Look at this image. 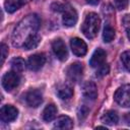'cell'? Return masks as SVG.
<instances>
[{"instance_id": "obj_1", "label": "cell", "mask_w": 130, "mask_h": 130, "mask_svg": "<svg viewBox=\"0 0 130 130\" xmlns=\"http://www.w3.org/2000/svg\"><path fill=\"white\" fill-rule=\"evenodd\" d=\"M40 26V19L36 14L25 16L14 28L12 34V44L14 47H22L26 39L36 34Z\"/></svg>"}, {"instance_id": "obj_2", "label": "cell", "mask_w": 130, "mask_h": 130, "mask_svg": "<svg viewBox=\"0 0 130 130\" xmlns=\"http://www.w3.org/2000/svg\"><path fill=\"white\" fill-rule=\"evenodd\" d=\"M52 9L58 12H62V22L65 26L71 27L74 26L77 22V12L76 10L71 7L69 4H62V3H54L52 5Z\"/></svg>"}, {"instance_id": "obj_3", "label": "cell", "mask_w": 130, "mask_h": 130, "mask_svg": "<svg viewBox=\"0 0 130 130\" xmlns=\"http://www.w3.org/2000/svg\"><path fill=\"white\" fill-rule=\"evenodd\" d=\"M100 24V16L94 12H90L85 16V19L81 25V31L87 39H93L98 35Z\"/></svg>"}, {"instance_id": "obj_4", "label": "cell", "mask_w": 130, "mask_h": 130, "mask_svg": "<svg viewBox=\"0 0 130 130\" xmlns=\"http://www.w3.org/2000/svg\"><path fill=\"white\" fill-rule=\"evenodd\" d=\"M20 83V75L18 72L12 70L4 74L2 77V86L7 91H12L15 89Z\"/></svg>"}, {"instance_id": "obj_5", "label": "cell", "mask_w": 130, "mask_h": 130, "mask_svg": "<svg viewBox=\"0 0 130 130\" xmlns=\"http://www.w3.org/2000/svg\"><path fill=\"white\" fill-rule=\"evenodd\" d=\"M114 99L115 102L121 107H130V84H124L120 86L116 90Z\"/></svg>"}, {"instance_id": "obj_6", "label": "cell", "mask_w": 130, "mask_h": 130, "mask_svg": "<svg viewBox=\"0 0 130 130\" xmlns=\"http://www.w3.org/2000/svg\"><path fill=\"white\" fill-rule=\"evenodd\" d=\"M82 74H83V66L79 62L72 63L67 68V77L72 82H79L82 78Z\"/></svg>"}, {"instance_id": "obj_7", "label": "cell", "mask_w": 130, "mask_h": 130, "mask_svg": "<svg viewBox=\"0 0 130 130\" xmlns=\"http://www.w3.org/2000/svg\"><path fill=\"white\" fill-rule=\"evenodd\" d=\"M25 103L30 108H37L43 103V94L39 89H30L24 95Z\"/></svg>"}, {"instance_id": "obj_8", "label": "cell", "mask_w": 130, "mask_h": 130, "mask_svg": "<svg viewBox=\"0 0 130 130\" xmlns=\"http://www.w3.org/2000/svg\"><path fill=\"white\" fill-rule=\"evenodd\" d=\"M17 115H18V110L11 105H5L0 110L1 121L5 123H10L14 121L17 118Z\"/></svg>"}, {"instance_id": "obj_9", "label": "cell", "mask_w": 130, "mask_h": 130, "mask_svg": "<svg viewBox=\"0 0 130 130\" xmlns=\"http://www.w3.org/2000/svg\"><path fill=\"white\" fill-rule=\"evenodd\" d=\"M52 49L55 54V56L60 60V61H65L68 57V52L66 49L65 43L61 39H56L52 43Z\"/></svg>"}, {"instance_id": "obj_10", "label": "cell", "mask_w": 130, "mask_h": 130, "mask_svg": "<svg viewBox=\"0 0 130 130\" xmlns=\"http://www.w3.org/2000/svg\"><path fill=\"white\" fill-rule=\"evenodd\" d=\"M46 63V56L43 53H38L31 55L27 60V67L29 70L38 71L40 70Z\"/></svg>"}, {"instance_id": "obj_11", "label": "cell", "mask_w": 130, "mask_h": 130, "mask_svg": "<svg viewBox=\"0 0 130 130\" xmlns=\"http://www.w3.org/2000/svg\"><path fill=\"white\" fill-rule=\"evenodd\" d=\"M70 46H71V50L73 52L74 55L78 56V57H82L86 54L87 52V46L84 43L83 40L79 39V38H73L70 40Z\"/></svg>"}, {"instance_id": "obj_12", "label": "cell", "mask_w": 130, "mask_h": 130, "mask_svg": "<svg viewBox=\"0 0 130 130\" xmlns=\"http://www.w3.org/2000/svg\"><path fill=\"white\" fill-rule=\"evenodd\" d=\"M82 94L85 99L89 101H94L98 96V89L95 83L92 81H85L82 84Z\"/></svg>"}, {"instance_id": "obj_13", "label": "cell", "mask_w": 130, "mask_h": 130, "mask_svg": "<svg viewBox=\"0 0 130 130\" xmlns=\"http://www.w3.org/2000/svg\"><path fill=\"white\" fill-rule=\"evenodd\" d=\"M106 57H107L106 52L103 49L99 48L93 52V54H92V56L89 60V65L93 68H98V67H100L101 65H103L105 63Z\"/></svg>"}, {"instance_id": "obj_14", "label": "cell", "mask_w": 130, "mask_h": 130, "mask_svg": "<svg viewBox=\"0 0 130 130\" xmlns=\"http://www.w3.org/2000/svg\"><path fill=\"white\" fill-rule=\"evenodd\" d=\"M56 92H57L58 96L61 100L67 101V100H70L72 98V95H73V88L68 83H60L57 86Z\"/></svg>"}, {"instance_id": "obj_15", "label": "cell", "mask_w": 130, "mask_h": 130, "mask_svg": "<svg viewBox=\"0 0 130 130\" xmlns=\"http://www.w3.org/2000/svg\"><path fill=\"white\" fill-rule=\"evenodd\" d=\"M54 128L57 129H71L73 128V122L68 116H60L54 123Z\"/></svg>"}, {"instance_id": "obj_16", "label": "cell", "mask_w": 130, "mask_h": 130, "mask_svg": "<svg viewBox=\"0 0 130 130\" xmlns=\"http://www.w3.org/2000/svg\"><path fill=\"white\" fill-rule=\"evenodd\" d=\"M25 1L26 0H6L4 3V8L8 13H13L23 6Z\"/></svg>"}, {"instance_id": "obj_17", "label": "cell", "mask_w": 130, "mask_h": 130, "mask_svg": "<svg viewBox=\"0 0 130 130\" xmlns=\"http://www.w3.org/2000/svg\"><path fill=\"white\" fill-rule=\"evenodd\" d=\"M101 120L104 124L109 125V126H113V125H116L118 123L119 117L115 111H108L102 116Z\"/></svg>"}, {"instance_id": "obj_18", "label": "cell", "mask_w": 130, "mask_h": 130, "mask_svg": "<svg viewBox=\"0 0 130 130\" xmlns=\"http://www.w3.org/2000/svg\"><path fill=\"white\" fill-rule=\"evenodd\" d=\"M57 115V108L54 104H50L48 105L44 111H43V119L45 122H51L55 119Z\"/></svg>"}, {"instance_id": "obj_19", "label": "cell", "mask_w": 130, "mask_h": 130, "mask_svg": "<svg viewBox=\"0 0 130 130\" xmlns=\"http://www.w3.org/2000/svg\"><path fill=\"white\" fill-rule=\"evenodd\" d=\"M40 41H41V38H40V36L36 32V34L29 36V37L26 39V41L24 42V44H23L22 47H23L24 50H31V49H35V48H37L38 45L40 44Z\"/></svg>"}, {"instance_id": "obj_20", "label": "cell", "mask_w": 130, "mask_h": 130, "mask_svg": "<svg viewBox=\"0 0 130 130\" xmlns=\"http://www.w3.org/2000/svg\"><path fill=\"white\" fill-rule=\"evenodd\" d=\"M115 38V29L111 25H106L103 31V39L105 43H110Z\"/></svg>"}, {"instance_id": "obj_21", "label": "cell", "mask_w": 130, "mask_h": 130, "mask_svg": "<svg viewBox=\"0 0 130 130\" xmlns=\"http://www.w3.org/2000/svg\"><path fill=\"white\" fill-rule=\"evenodd\" d=\"M11 68H12V70H14L16 72L23 71L24 68H25V62H24V60L21 59V58H18V57L12 59V61H11Z\"/></svg>"}, {"instance_id": "obj_22", "label": "cell", "mask_w": 130, "mask_h": 130, "mask_svg": "<svg viewBox=\"0 0 130 130\" xmlns=\"http://www.w3.org/2000/svg\"><path fill=\"white\" fill-rule=\"evenodd\" d=\"M121 61H122V63L124 65L125 69L130 72V50L129 51H125L124 53H122Z\"/></svg>"}, {"instance_id": "obj_23", "label": "cell", "mask_w": 130, "mask_h": 130, "mask_svg": "<svg viewBox=\"0 0 130 130\" xmlns=\"http://www.w3.org/2000/svg\"><path fill=\"white\" fill-rule=\"evenodd\" d=\"M110 71V66L106 63H104L103 65H101L100 67H98V70L95 72V76L96 77H103L105 75H107Z\"/></svg>"}, {"instance_id": "obj_24", "label": "cell", "mask_w": 130, "mask_h": 130, "mask_svg": "<svg viewBox=\"0 0 130 130\" xmlns=\"http://www.w3.org/2000/svg\"><path fill=\"white\" fill-rule=\"evenodd\" d=\"M122 23H123V26H124V28H125L127 38H128L129 41H130V14L124 15V17H123V19H122Z\"/></svg>"}, {"instance_id": "obj_25", "label": "cell", "mask_w": 130, "mask_h": 130, "mask_svg": "<svg viewBox=\"0 0 130 130\" xmlns=\"http://www.w3.org/2000/svg\"><path fill=\"white\" fill-rule=\"evenodd\" d=\"M114 2H115V6L117 9L123 10L128 6L129 0H114Z\"/></svg>"}, {"instance_id": "obj_26", "label": "cell", "mask_w": 130, "mask_h": 130, "mask_svg": "<svg viewBox=\"0 0 130 130\" xmlns=\"http://www.w3.org/2000/svg\"><path fill=\"white\" fill-rule=\"evenodd\" d=\"M88 112H89V109H88L87 107L81 106V107L79 108V111H78V118H79L80 120H83V119L87 116Z\"/></svg>"}, {"instance_id": "obj_27", "label": "cell", "mask_w": 130, "mask_h": 130, "mask_svg": "<svg viewBox=\"0 0 130 130\" xmlns=\"http://www.w3.org/2000/svg\"><path fill=\"white\" fill-rule=\"evenodd\" d=\"M7 55H8V47H7L4 43H2V44H1V57H2L1 62H2V64L4 63V61H5L6 57H7Z\"/></svg>"}, {"instance_id": "obj_28", "label": "cell", "mask_w": 130, "mask_h": 130, "mask_svg": "<svg viewBox=\"0 0 130 130\" xmlns=\"http://www.w3.org/2000/svg\"><path fill=\"white\" fill-rule=\"evenodd\" d=\"M125 122H126L128 125H130V112L125 115Z\"/></svg>"}, {"instance_id": "obj_29", "label": "cell", "mask_w": 130, "mask_h": 130, "mask_svg": "<svg viewBox=\"0 0 130 130\" xmlns=\"http://www.w3.org/2000/svg\"><path fill=\"white\" fill-rule=\"evenodd\" d=\"M99 1H100V0H87V2H88L89 4H91V5H95V4H98Z\"/></svg>"}]
</instances>
